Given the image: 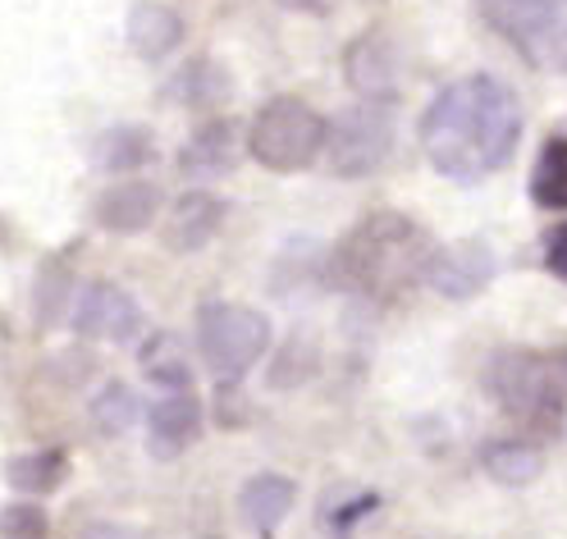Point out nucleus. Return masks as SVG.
Instances as JSON below:
<instances>
[{
  "label": "nucleus",
  "instance_id": "4be33fe9",
  "mask_svg": "<svg viewBox=\"0 0 567 539\" xmlns=\"http://www.w3.org/2000/svg\"><path fill=\"white\" fill-rule=\"evenodd\" d=\"M225 92H229V79L210 60H193L184 74L165 87V96L179 101V105H216Z\"/></svg>",
  "mask_w": 567,
  "mask_h": 539
},
{
  "label": "nucleus",
  "instance_id": "a211bd4d",
  "mask_svg": "<svg viewBox=\"0 0 567 539\" xmlns=\"http://www.w3.org/2000/svg\"><path fill=\"white\" fill-rule=\"evenodd\" d=\"M156 147H152V133L147 128H111V133H101L96 137V147H92V160L101 174H133L142 165H152Z\"/></svg>",
  "mask_w": 567,
  "mask_h": 539
},
{
  "label": "nucleus",
  "instance_id": "5701e85b",
  "mask_svg": "<svg viewBox=\"0 0 567 539\" xmlns=\"http://www.w3.org/2000/svg\"><path fill=\"white\" fill-rule=\"evenodd\" d=\"M79 293H74V274H69V266L64 261H47L42 270H38V325L47 330V325H55V320L64 315V307L74 302Z\"/></svg>",
  "mask_w": 567,
  "mask_h": 539
},
{
  "label": "nucleus",
  "instance_id": "423d86ee",
  "mask_svg": "<svg viewBox=\"0 0 567 539\" xmlns=\"http://www.w3.org/2000/svg\"><path fill=\"white\" fill-rule=\"evenodd\" d=\"M197 348L210 375L220 384H238L270 348V320L238 302H206L197 311Z\"/></svg>",
  "mask_w": 567,
  "mask_h": 539
},
{
  "label": "nucleus",
  "instance_id": "ddd939ff",
  "mask_svg": "<svg viewBox=\"0 0 567 539\" xmlns=\"http://www.w3.org/2000/svg\"><path fill=\"white\" fill-rule=\"evenodd\" d=\"M225 225V201L210 193H184L165 215V247L169 251H202Z\"/></svg>",
  "mask_w": 567,
  "mask_h": 539
},
{
  "label": "nucleus",
  "instance_id": "9b49d317",
  "mask_svg": "<svg viewBox=\"0 0 567 539\" xmlns=\"http://www.w3.org/2000/svg\"><path fill=\"white\" fill-rule=\"evenodd\" d=\"M348 83L358 96L375 101V105H389L399 96V55L384 38H358L348 46Z\"/></svg>",
  "mask_w": 567,
  "mask_h": 539
},
{
  "label": "nucleus",
  "instance_id": "393cba45",
  "mask_svg": "<svg viewBox=\"0 0 567 539\" xmlns=\"http://www.w3.org/2000/svg\"><path fill=\"white\" fill-rule=\"evenodd\" d=\"M51 521L38 502H10L0 508V539H47Z\"/></svg>",
  "mask_w": 567,
  "mask_h": 539
},
{
  "label": "nucleus",
  "instance_id": "412c9836",
  "mask_svg": "<svg viewBox=\"0 0 567 539\" xmlns=\"http://www.w3.org/2000/svg\"><path fill=\"white\" fill-rule=\"evenodd\" d=\"M142 375L152 384H165L169 393L174 388H193V371H188V356L179 348L174 334H156L147 348H142Z\"/></svg>",
  "mask_w": 567,
  "mask_h": 539
},
{
  "label": "nucleus",
  "instance_id": "9d476101",
  "mask_svg": "<svg viewBox=\"0 0 567 539\" xmlns=\"http://www.w3.org/2000/svg\"><path fill=\"white\" fill-rule=\"evenodd\" d=\"M202 435V403L193 388H174L152 403L147 412V448L156 457H179Z\"/></svg>",
  "mask_w": 567,
  "mask_h": 539
},
{
  "label": "nucleus",
  "instance_id": "f03ea898",
  "mask_svg": "<svg viewBox=\"0 0 567 539\" xmlns=\"http://www.w3.org/2000/svg\"><path fill=\"white\" fill-rule=\"evenodd\" d=\"M435 242L416 220L399 210H371L367 220L334 247V274L343 289L362 298H403L408 289L425 283L435 261Z\"/></svg>",
  "mask_w": 567,
  "mask_h": 539
},
{
  "label": "nucleus",
  "instance_id": "b1692460",
  "mask_svg": "<svg viewBox=\"0 0 567 539\" xmlns=\"http://www.w3.org/2000/svg\"><path fill=\"white\" fill-rule=\"evenodd\" d=\"M92 421H96L101 435H124V429L137 421V398H133V388H128V384H111L105 393H96Z\"/></svg>",
  "mask_w": 567,
  "mask_h": 539
},
{
  "label": "nucleus",
  "instance_id": "4468645a",
  "mask_svg": "<svg viewBox=\"0 0 567 539\" xmlns=\"http://www.w3.org/2000/svg\"><path fill=\"white\" fill-rule=\"evenodd\" d=\"M293 502H298V485H293L289 476L261 471V476H252V480L243 485L238 512H243V526H247V530L261 535V539H270V535L284 526V517L293 512Z\"/></svg>",
  "mask_w": 567,
  "mask_h": 539
},
{
  "label": "nucleus",
  "instance_id": "2eb2a0df",
  "mask_svg": "<svg viewBox=\"0 0 567 539\" xmlns=\"http://www.w3.org/2000/svg\"><path fill=\"white\" fill-rule=\"evenodd\" d=\"M243 156V142H238V128L229 120H210L206 128H197L188 137V147L179 152V169L193 174V178H216V174H229Z\"/></svg>",
  "mask_w": 567,
  "mask_h": 539
},
{
  "label": "nucleus",
  "instance_id": "f257e3e1",
  "mask_svg": "<svg viewBox=\"0 0 567 539\" xmlns=\"http://www.w3.org/2000/svg\"><path fill=\"white\" fill-rule=\"evenodd\" d=\"M522 137V111L508 83L494 74H472L449 83L421 120V147L431 165L457 184L504 169Z\"/></svg>",
  "mask_w": 567,
  "mask_h": 539
},
{
  "label": "nucleus",
  "instance_id": "7ed1b4c3",
  "mask_svg": "<svg viewBox=\"0 0 567 539\" xmlns=\"http://www.w3.org/2000/svg\"><path fill=\"white\" fill-rule=\"evenodd\" d=\"M489 393L504 416L536 435H554L567 416V348H508L489 362Z\"/></svg>",
  "mask_w": 567,
  "mask_h": 539
},
{
  "label": "nucleus",
  "instance_id": "1a4fd4ad",
  "mask_svg": "<svg viewBox=\"0 0 567 539\" xmlns=\"http://www.w3.org/2000/svg\"><path fill=\"white\" fill-rule=\"evenodd\" d=\"M494 270H499V261H494V251L485 242H453L435 251L425 283L444 298H472L494 279Z\"/></svg>",
  "mask_w": 567,
  "mask_h": 539
},
{
  "label": "nucleus",
  "instance_id": "6e6552de",
  "mask_svg": "<svg viewBox=\"0 0 567 539\" xmlns=\"http://www.w3.org/2000/svg\"><path fill=\"white\" fill-rule=\"evenodd\" d=\"M74 330L87 334V339H111V343H124L142 330V307L115 289V283H87V289H79L74 298Z\"/></svg>",
  "mask_w": 567,
  "mask_h": 539
},
{
  "label": "nucleus",
  "instance_id": "a878e982",
  "mask_svg": "<svg viewBox=\"0 0 567 539\" xmlns=\"http://www.w3.org/2000/svg\"><path fill=\"white\" fill-rule=\"evenodd\" d=\"M380 508V498L375 494H358L352 502H339V508H321V526L330 530V539H352V530H358L367 517H375Z\"/></svg>",
  "mask_w": 567,
  "mask_h": 539
},
{
  "label": "nucleus",
  "instance_id": "0eeeda50",
  "mask_svg": "<svg viewBox=\"0 0 567 539\" xmlns=\"http://www.w3.org/2000/svg\"><path fill=\"white\" fill-rule=\"evenodd\" d=\"M389 147H394V115H389V105L362 101L330 124L326 165L339 178H362L389 160Z\"/></svg>",
  "mask_w": 567,
  "mask_h": 539
},
{
  "label": "nucleus",
  "instance_id": "dca6fc26",
  "mask_svg": "<svg viewBox=\"0 0 567 539\" xmlns=\"http://www.w3.org/2000/svg\"><path fill=\"white\" fill-rule=\"evenodd\" d=\"M184 42V19L161 0H142L128 14V46L142 60H165L174 46Z\"/></svg>",
  "mask_w": 567,
  "mask_h": 539
},
{
  "label": "nucleus",
  "instance_id": "aec40b11",
  "mask_svg": "<svg viewBox=\"0 0 567 539\" xmlns=\"http://www.w3.org/2000/svg\"><path fill=\"white\" fill-rule=\"evenodd\" d=\"M530 197L545 210H567V137H549L540 147L536 174H530Z\"/></svg>",
  "mask_w": 567,
  "mask_h": 539
},
{
  "label": "nucleus",
  "instance_id": "f3484780",
  "mask_svg": "<svg viewBox=\"0 0 567 539\" xmlns=\"http://www.w3.org/2000/svg\"><path fill=\"white\" fill-rule=\"evenodd\" d=\"M481 466H485V471L499 480V485H530V480L545 471V453L530 444V439L513 435V439H494V444H485Z\"/></svg>",
  "mask_w": 567,
  "mask_h": 539
},
{
  "label": "nucleus",
  "instance_id": "20e7f679",
  "mask_svg": "<svg viewBox=\"0 0 567 539\" xmlns=\"http://www.w3.org/2000/svg\"><path fill=\"white\" fill-rule=\"evenodd\" d=\"M476 14L545 74L567 69V0H472Z\"/></svg>",
  "mask_w": 567,
  "mask_h": 539
},
{
  "label": "nucleus",
  "instance_id": "39448f33",
  "mask_svg": "<svg viewBox=\"0 0 567 539\" xmlns=\"http://www.w3.org/2000/svg\"><path fill=\"white\" fill-rule=\"evenodd\" d=\"M326 137H330V124L307 101L275 96L257 111L252 133H247V152L275 174H293L326 156Z\"/></svg>",
  "mask_w": 567,
  "mask_h": 539
},
{
  "label": "nucleus",
  "instance_id": "f8f14e48",
  "mask_svg": "<svg viewBox=\"0 0 567 539\" xmlns=\"http://www.w3.org/2000/svg\"><path fill=\"white\" fill-rule=\"evenodd\" d=\"M161 210V188L147 178H124L96 197V225L111 234H142Z\"/></svg>",
  "mask_w": 567,
  "mask_h": 539
},
{
  "label": "nucleus",
  "instance_id": "bb28decb",
  "mask_svg": "<svg viewBox=\"0 0 567 539\" xmlns=\"http://www.w3.org/2000/svg\"><path fill=\"white\" fill-rule=\"evenodd\" d=\"M545 266H549V274H558L567 283V225L549 229V238H545Z\"/></svg>",
  "mask_w": 567,
  "mask_h": 539
},
{
  "label": "nucleus",
  "instance_id": "6ab92c4d",
  "mask_svg": "<svg viewBox=\"0 0 567 539\" xmlns=\"http://www.w3.org/2000/svg\"><path fill=\"white\" fill-rule=\"evenodd\" d=\"M69 476V457L60 448H38V453H23L14 462H6V480L19 494H51L60 489Z\"/></svg>",
  "mask_w": 567,
  "mask_h": 539
}]
</instances>
